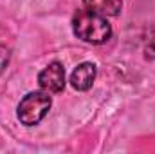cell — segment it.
<instances>
[{
	"label": "cell",
	"mask_w": 155,
	"mask_h": 154,
	"mask_svg": "<svg viewBox=\"0 0 155 154\" xmlns=\"http://www.w3.org/2000/svg\"><path fill=\"white\" fill-rule=\"evenodd\" d=\"M83 5L101 16H117L123 7V0H83Z\"/></svg>",
	"instance_id": "cell-5"
},
{
	"label": "cell",
	"mask_w": 155,
	"mask_h": 154,
	"mask_svg": "<svg viewBox=\"0 0 155 154\" xmlns=\"http://www.w3.org/2000/svg\"><path fill=\"white\" fill-rule=\"evenodd\" d=\"M9 58H11L9 49L4 47V45H0V75L5 71V67H7V64H9Z\"/></svg>",
	"instance_id": "cell-6"
},
{
	"label": "cell",
	"mask_w": 155,
	"mask_h": 154,
	"mask_svg": "<svg viewBox=\"0 0 155 154\" xmlns=\"http://www.w3.org/2000/svg\"><path fill=\"white\" fill-rule=\"evenodd\" d=\"M38 83L41 91H45L49 94L61 93L65 87V67L60 62H51L45 69L40 71Z\"/></svg>",
	"instance_id": "cell-3"
},
{
	"label": "cell",
	"mask_w": 155,
	"mask_h": 154,
	"mask_svg": "<svg viewBox=\"0 0 155 154\" xmlns=\"http://www.w3.org/2000/svg\"><path fill=\"white\" fill-rule=\"evenodd\" d=\"M51 105H52V100H51L49 93H45V91H33V93H27L20 100V103L16 107V116H18L22 125L35 127V125H38L40 121L47 116Z\"/></svg>",
	"instance_id": "cell-2"
},
{
	"label": "cell",
	"mask_w": 155,
	"mask_h": 154,
	"mask_svg": "<svg viewBox=\"0 0 155 154\" xmlns=\"http://www.w3.org/2000/svg\"><path fill=\"white\" fill-rule=\"evenodd\" d=\"M72 31L79 40L94 45L105 44L112 37V26L107 22V18L88 9H81L74 15Z\"/></svg>",
	"instance_id": "cell-1"
},
{
	"label": "cell",
	"mask_w": 155,
	"mask_h": 154,
	"mask_svg": "<svg viewBox=\"0 0 155 154\" xmlns=\"http://www.w3.org/2000/svg\"><path fill=\"white\" fill-rule=\"evenodd\" d=\"M96 75H97L96 64H92V62L79 64L76 69L72 71V75H71L72 89H76V91H88L92 87L94 80H96Z\"/></svg>",
	"instance_id": "cell-4"
}]
</instances>
